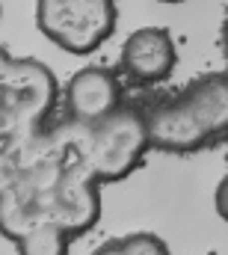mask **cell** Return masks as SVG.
Listing matches in <instances>:
<instances>
[{
    "mask_svg": "<svg viewBox=\"0 0 228 255\" xmlns=\"http://www.w3.org/2000/svg\"><path fill=\"white\" fill-rule=\"evenodd\" d=\"M145 136L148 148L169 154H187L228 136V74L211 71L145 110Z\"/></svg>",
    "mask_w": 228,
    "mask_h": 255,
    "instance_id": "1",
    "label": "cell"
},
{
    "mask_svg": "<svg viewBox=\"0 0 228 255\" xmlns=\"http://www.w3.org/2000/svg\"><path fill=\"white\" fill-rule=\"evenodd\" d=\"M39 27L65 51H95L115 24L113 0H39Z\"/></svg>",
    "mask_w": 228,
    "mask_h": 255,
    "instance_id": "3",
    "label": "cell"
},
{
    "mask_svg": "<svg viewBox=\"0 0 228 255\" xmlns=\"http://www.w3.org/2000/svg\"><path fill=\"white\" fill-rule=\"evenodd\" d=\"M18 255H68V235L51 220L33 223L18 235Z\"/></svg>",
    "mask_w": 228,
    "mask_h": 255,
    "instance_id": "6",
    "label": "cell"
},
{
    "mask_svg": "<svg viewBox=\"0 0 228 255\" xmlns=\"http://www.w3.org/2000/svg\"><path fill=\"white\" fill-rule=\"evenodd\" d=\"M65 107L74 122L95 125L121 107V83L110 68L86 65L65 83Z\"/></svg>",
    "mask_w": 228,
    "mask_h": 255,
    "instance_id": "4",
    "label": "cell"
},
{
    "mask_svg": "<svg viewBox=\"0 0 228 255\" xmlns=\"http://www.w3.org/2000/svg\"><path fill=\"white\" fill-rule=\"evenodd\" d=\"M118 244H121V253L124 255H172L166 241L157 238V235H151V232L124 235V238H118Z\"/></svg>",
    "mask_w": 228,
    "mask_h": 255,
    "instance_id": "7",
    "label": "cell"
},
{
    "mask_svg": "<svg viewBox=\"0 0 228 255\" xmlns=\"http://www.w3.org/2000/svg\"><path fill=\"white\" fill-rule=\"evenodd\" d=\"M178 63V48L166 27H139L121 45V71L133 83H160Z\"/></svg>",
    "mask_w": 228,
    "mask_h": 255,
    "instance_id": "5",
    "label": "cell"
},
{
    "mask_svg": "<svg viewBox=\"0 0 228 255\" xmlns=\"http://www.w3.org/2000/svg\"><path fill=\"white\" fill-rule=\"evenodd\" d=\"M80 128H86V172L95 178L115 181L130 175L148 151L145 110L139 107L121 104L107 119Z\"/></svg>",
    "mask_w": 228,
    "mask_h": 255,
    "instance_id": "2",
    "label": "cell"
},
{
    "mask_svg": "<svg viewBox=\"0 0 228 255\" xmlns=\"http://www.w3.org/2000/svg\"><path fill=\"white\" fill-rule=\"evenodd\" d=\"M223 54H226V60H228V18H226V24H223Z\"/></svg>",
    "mask_w": 228,
    "mask_h": 255,
    "instance_id": "10",
    "label": "cell"
},
{
    "mask_svg": "<svg viewBox=\"0 0 228 255\" xmlns=\"http://www.w3.org/2000/svg\"><path fill=\"white\" fill-rule=\"evenodd\" d=\"M214 208H217V214L228 223V175L217 184V193H214Z\"/></svg>",
    "mask_w": 228,
    "mask_h": 255,
    "instance_id": "8",
    "label": "cell"
},
{
    "mask_svg": "<svg viewBox=\"0 0 228 255\" xmlns=\"http://www.w3.org/2000/svg\"><path fill=\"white\" fill-rule=\"evenodd\" d=\"M92 255H124V253H121V244H118V238H115V241H107V244H101V247H98V250H95Z\"/></svg>",
    "mask_w": 228,
    "mask_h": 255,
    "instance_id": "9",
    "label": "cell"
}]
</instances>
